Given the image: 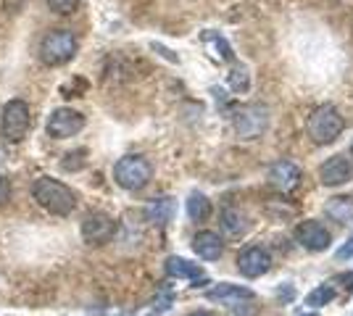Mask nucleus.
Instances as JSON below:
<instances>
[{"mask_svg":"<svg viewBox=\"0 0 353 316\" xmlns=\"http://www.w3.org/2000/svg\"><path fill=\"white\" fill-rule=\"evenodd\" d=\"M32 198L34 203L53 216H69L77 209V196L69 185L53 180V177H37L32 182Z\"/></svg>","mask_w":353,"mask_h":316,"instance_id":"1","label":"nucleus"},{"mask_svg":"<svg viewBox=\"0 0 353 316\" xmlns=\"http://www.w3.org/2000/svg\"><path fill=\"white\" fill-rule=\"evenodd\" d=\"M306 316H316V314H306Z\"/></svg>","mask_w":353,"mask_h":316,"instance_id":"28","label":"nucleus"},{"mask_svg":"<svg viewBox=\"0 0 353 316\" xmlns=\"http://www.w3.org/2000/svg\"><path fill=\"white\" fill-rule=\"evenodd\" d=\"M230 87L235 92H248L250 90V74L245 66H237L232 69V74H230Z\"/></svg>","mask_w":353,"mask_h":316,"instance_id":"20","label":"nucleus"},{"mask_svg":"<svg viewBox=\"0 0 353 316\" xmlns=\"http://www.w3.org/2000/svg\"><path fill=\"white\" fill-rule=\"evenodd\" d=\"M295 238H298V242H301L303 248H309V251H327V248H330V240H332L330 232H327L319 222H303V224H298Z\"/></svg>","mask_w":353,"mask_h":316,"instance_id":"11","label":"nucleus"},{"mask_svg":"<svg viewBox=\"0 0 353 316\" xmlns=\"http://www.w3.org/2000/svg\"><path fill=\"white\" fill-rule=\"evenodd\" d=\"M190 316H211L208 311H195V314H190Z\"/></svg>","mask_w":353,"mask_h":316,"instance_id":"26","label":"nucleus"},{"mask_svg":"<svg viewBox=\"0 0 353 316\" xmlns=\"http://www.w3.org/2000/svg\"><path fill=\"white\" fill-rule=\"evenodd\" d=\"M153 177V166L145 156H124L114 164V180L121 190H143Z\"/></svg>","mask_w":353,"mask_h":316,"instance_id":"3","label":"nucleus"},{"mask_svg":"<svg viewBox=\"0 0 353 316\" xmlns=\"http://www.w3.org/2000/svg\"><path fill=\"white\" fill-rule=\"evenodd\" d=\"M85 129V116L74 108H56L50 116H48V124H45V132L53 140H66V137L79 135Z\"/></svg>","mask_w":353,"mask_h":316,"instance_id":"6","label":"nucleus"},{"mask_svg":"<svg viewBox=\"0 0 353 316\" xmlns=\"http://www.w3.org/2000/svg\"><path fill=\"white\" fill-rule=\"evenodd\" d=\"M77 6H79V0H48V8L59 16L74 14V11H77Z\"/></svg>","mask_w":353,"mask_h":316,"instance_id":"22","label":"nucleus"},{"mask_svg":"<svg viewBox=\"0 0 353 316\" xmlns=\"http://www.w3.org/2000/svg\"><path fill=\"white\" fill-rule=\"evenodd\" d=\"M8 200H11V182L0 177V206H6Z\"/></svg>","mask_w":353,"mask_h":316,"instance_id":"24","label":"nucleus"},{"mask_svg":"<svg viewBox=\"0 0 353 316\" xmlns=\"http://www.w3.org/2000/svg\"><path fill=\"white\" fill-rule=\"evenodd\" d=\"M319 177H322V185H327V187L345 185V182L353 180V164L345 156H332V158H327L322 164Z\"/></svg>","mask_w":353,"mask_h":316,"instance_id":"9","label":"nucleus"},{"mask_svg":"<svg viewBox=\"0 0 353 316\" xmlns=\"http://www.w3.org/2000/svg\"><path fill=\"white\" fill-rule=\"evenodd\" d=\"M32 124V114L27 101L21 98H14L3 105V114H0V129H3V137L8 143H21L27 132H30Z\"/></svg>","mask_w":353,"mask_h":316,"instance_id":"5","label":"nucleus"},{"mask_svg":"<svg viewBox=\"0 0 353 316\" xmlns=\"http://www.w3.org/2000/svg\"><path fill=\"white\" fill-rule=\"evenodd\" d=\"M327 213H330L335 222H348V219H353V200H348V198H335V200L327 206Z\"/></svg>","mask_w":353,"mask_h":316,"instance_id":"19","label":"nucleus"},{"mask_svg":"<svg viewBox=\"0 0 353 316\" xmlns=\"http://www.w3.org/2000/svg\"><path fill=\"white\" fill-rule=\"evenodd\" d=\"M335 256H338V261H348V258H353V238L340 248Z\"/></svg>","mask_w":353,"mask_h":316,"instance_id":"25","label":"nucleus"},{"mask_svg":"<svg viewBox=\"0 0 353 316\" xmlns=\"http://www.w3.org/2000/svg\"><path fill=\"white\" fill-rule=\"evenodd\" d=\"M77 50H79V40H77V34L72 30H53L43 37L37 59L43 61V66L56 69V66H63V63L74 61Z\"/></svg>","mask_w":353,"mask_h":316,"instance_id":"2","label":"nucleus"},{"mask_svg":"<svg viewBox=\"0 0 353 316\" xmlns=\"http://www.w3.org/2000/svg\"><path fill=\"white\" fill-rule=\"evenodd\" d=\"M269 266H272V258H269V253H266L264 248H259V245H253V248H248V251H243L240 258H237V269L243 271L245 277H250V280H256V277L266 274Z\"/></svg>","mask_w":353,"mask_h":316,"instance_id":"10","label":"nucleus"},{"mask_svg":"<svg viewBox=\"0 0 353 316\" xmlns=\"http://www.w3.org/2000/svg\"><path fill=\"white\" fill-rule=\"evenodd\" d=\"M114 235H117V222L108 213L92 211V213L85 216V222H82V240L88 242V245H103Z\"/></svg>","mask_w":353,"mask_h":316,"instance_id":"7","label":"nucleus"},{"mask_svg":"<svg viewBox=\"0 0 353 316\" xmlns=\"http://www.w3.org/2000/svg\"><path fill=\"white\" fill-rule=\"evenodd\" d=\"M345 127V121L332 105H319L316 111H311L309 121H306V132L316 145H330L335 143Z\"/></svg>","mask_w":353,"mask_h":316,"instance_id":"4","label":"nucleus"},{"mask_svg":"<svg viewBox=\"0 0 353 316\" xmlns=\"http://www.w3.org/2000/svg\"><path fill=\"white\" fill-rule=\"evenodd\" d=\"M332 298H335V290H332L330 285H322V287H316V290H311L309 298H306V303H309V306H314V308H319V306H327Z\"/></svg>","mask_w":353,"mask_h":316,"instance_id":"21","label":"nucleus"},{"mask_svg":"<svg viewBox=\"0 0 353 316\" xmlns=\"http://www.w3.org/2000/svg\"><path fill=\"white\" fill-rule=\"evenodd\" d=\"M208 298L211 301H250L253 298V290H248V287H240V285H216L214 290H208Z\"/></svg>","mask_w":353,"mask_h":316,"instance_id":"16","label":"nucleus"},{"mask_svg":"<svg viewBox=\"0 0 353 316\" xmlns=\"http://www.w3.org/2000/svg\"><path fill=\"white\" fill-rule=\"evenodd\" d=\"M188 216L192 222H206L211 216V200H208L203 193H192L188 198Z\"/></svg>","mask_w":353,"mask_h":316,"instance_id":"18","label":"nucleus"},{"mask_svg":"<svg viewBox=\"0 0 353 316\" xmlns=\"http://www.w3.org/2000/svg\"><path fill=\"white\" fill-rule=\"evenodd\" d=\"M221 227L230 232V235H245L248 232V216L237 209H224L221 211Z\"/></svg>","mask_w":353,"mask_h":316,"instance_id":"17","label":"nucleus"},{"mask_svg":"<svg viewBox=\"0 0 353 316\" xmlns=\"http://www.w3.org/2000/svg\"><path fill=\"white\" fill-rule=\"evenodd\" d=\"M192 251L198 253L201 258H206V261H216L221 256V240L216 232H198L195 238H192Z\"/></svg>","mask_w":353,"mask_h":316,"instance_id":"13","label":"nucleus"},{"mask_svg":"<svg viewBox=\"0 0 353 316\" xmlns=\"http://www.w3.org/2000/svg\"><path fill=\"white\" fill-rule=\"evenodd\" d=\"M351 156H353V143H351Z\"/></svg>","mask_w":353,"mask_h":316,"instance_id":"27","label":"nucleus"},{"mask_svg":"<svg viewBox=\"0 0 353 316\" xmlns=\"http://www.w3.org/2000/svg\"><path fill=\"white\" fill-rule=\"evenodd\" d=\"M176 213V203L172 198H156L153 203H148L145 216L153 224H169Z\"/></svg>","mask_w":353,"mask_h":316,"instance_id":"15","label":"nucleus"},{"mask_svg":"<svg viewBox=\"0 0 353 316\" xmlns=\"http://www.w3.org/2000/svg\"><path fill=\"white\" fill-rule=\"evenodd\" d=\"M269 182L282 190V193H290L298 187V182H301V169L293 164V161H277V164L269 169Z\"/></svg>","mask_w":353,"mask_h":316,"instance_id":"12","label":"nucleus"},{"mask_svg":"<svg viewBox=\"0 0 353 316\" xmlns=\"http://www.w3.org/2000/svg\"><path fill=\"white\" fill-rule=\"evenodd\" d=\"M206 40H211V43L216 45V50H221V59H224V61H232V59H235L232 48L227 45V40H224V37H219V34H206Z\"/></svg>","mask_w":353,"mask_h":316,"instance_id":"23","label":"nucleus"},{"mask_svg":"<svg viewBox=\"0 0 353 316\" xmlns=\"http://www.w3.org/2000/svg\"><path fill=\"white\" fill-rule=\"evenodd\" d=\"M269 116H266L264 105H245L235 114V132L243 140H253L266 129Z\"/></svg>","mask_w":353,"mask_h":316,"instance_id":"8","label":"nucleus"},{"mask_svg":"<svg viewBox=\"0 0 353 316\" xmlns=\"http://www.w3.org/2000/svg\"><path fill=\"white\" fill-rule=\"evenodd\" d=\"M166 274L169 277H176V280H203V269L198 264H190L188 258L172 256L166 261Z\"/></svg>","mask_w":353,"mask_h":316,"instance_id":"14","label":"nucleus"}]
</instances>
